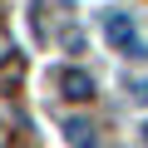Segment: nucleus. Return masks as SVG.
Here are the masks:
<instances>
[{"instance_id":"423d86ee","label":"nucleus","mask_w":148,"mask_h":148,"mask_svg":"<svg viewBox=\"0 0 148 148\" xmlns=\"http://www.w3.org/2000/svg\"><path fill=\"white\" fill-rule=\"evenodd\" d=\"M143 143H148V123H143Z\"/></svg>"},{"instance_id":"7ed1b4c3","label":"nucleus","mask_w":148,"mask_h":148,"mask_svg":"<svg viewBox=\"0 0 148 148\" xmlns=\"http://www.w3.org/2000/svg\"><path fill=\"white\" fill-rule=\"evenodd\" d=\"M64 133H69V143L74 148H94L99 138H94V123H84V119H69L64 123Z\"/></svg>"},{"instance_id":"f257e3e1","label":"nucleus","mask_w":148,"mask_h":148,"mask_svg":"<svg viewBox=\"0 0 148 148\" xmlns=\"http://www.w3.org/2000/svg\"><path fill=\"white\" fill-rule=\"evenodd\" d=\"M104 35H109V45H114L123 59H148V45L138 40L133 20H128L123 10H104Z\"/></svg>"},{"instance_id":"39448f33","label":"nucleus","mask_w":148,"mask_h":148,"mask_svg":"<svg viewBox=\"0 0 148 148\" xmlns=\"http://www.w3.org/2000/svg\"><path fill=\"white\" fill-rule=\"evenodd\" d=\"M128 94H133V104H148V79H133Z\"/></svg>"},{"instance_id":"20e7f679","label":"nucleus","mask_w":148,"mask_h":148,"mask_svg":"<svg viewBox=\"0 0 148 148\" xmlns=\"http://www.w3.org/2000/svg\"><path fill=\"white\" fill-rule=\"evenodd\" d=\"M0 64H5V69H10V64H20V49H15V40H10V30H5V25H0Z\"/></svg>"},{"instance_id":"f03ea898","label":"nucleus","mask_w":148,"mask_h":148,"mask_svg":"<svg viewBox=\"0 0 148 148\" xmlns=\"http://www.w3.org/2000/svg\"><path fill=\"white\" fill-rule=\"evenodd\" d=\"M54 89H59V99H69V104H89V99H94V79H89V69H74V64L54 69Z\"/></svg>"}]
</instances>
